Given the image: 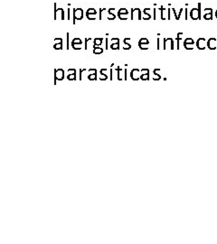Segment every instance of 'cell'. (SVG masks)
<instances>
[{"label":"cell","instance_id":"1","mask_svg":"<svg viewBox=\"0 0 217 244\" xmlns=\"http://www.w3.org/2000/svg\"><path fill=\"white\" fill-rule=\"evenodd\" d=\"M56 3L54 4V20H57V16H60L61 20L65 19V13L62 8H56Z\"/></svg>","mask_w":217,"mask_h":244},{"label":"cell","instance_id":"2","mask_svg":"<svg viewBox=\"0 0 217 244\" xmlns=\"http://www.w3.org/2000/svg\"><path fill=\"white\" fill-rule=\"evenodd\" d=\"M73 25H75V21L76 20H81L83 18V11L81 8H73Z\"/></svg>","mask_w":217,"mask_h":244},{"label":"cell","instance_id":"3","mask_svg":"<svg viewBox=\"0 0 217 244\" xmlns=\"http://www.w3.org/2000/svg\"><path fill=\"white\" fill-rule=\"evenodd\" d=\"M54 71V84H56V81H62L64 79V71L62 69H58Z\"/></svg>","mask_w":217,"mask_h":244},{"label":"cell","instance_id":"4","mask_svg":"<svg viewBox=\"0 0 217 244\" xmlns=\"http://www.w3.org/2000/svg\"><path fill=\"white\" fill-rule=\"evenodd\" d=\"M141 76V73L140 71L138 70V69H133L130 73V78L132 79L133 81H138L139 77Z\"/></svg>","mask_w":217,"mask_h":244},{"label":"cell","instance_id":"5","mask_svg":"<svg viewBox=\"0 0 217 244\" xmlns=\"http://www.w3.org/2000/svg\"><path fill=\"white\" fill-rule=\"evenodd\" d=\"M135 16H138V20L141 19V12H140V9H139V8H132L131 9V16H130V18L132 20H134L135 19Z\"/></svg>","mask_w":217,"mask_h":244},{"label":"cell","instance_id":"6","mask_svg":"<svg viewBox=\"0 0 217 244\" xmlns=\"http://www.w3.org/2000/svg\"><path fill=\"white\" fill-rule=\"evenodd\" d=\"M190 16H191L192 19H194V20L199 19L201 17L200 16V8H198V9H196V8L192 9V11L190 13Z\"/></svg>","mask_w":217,"mask_h":244},{"label":"cell","instance_id":"7","mask_svg":"<svg viewBox=\"0 0 217 244\" xmlns=\"http://www.w3.org/2000/svg\"><path fill=\"white\" fill-rule=\"evenodd\" d=\"M115 8H109L108 10V16H107V19L109 20H114L116 18V16L114 15V14H112V11H114Z\"/></svg>","mask_w":217,"mask_h":244},{"label":"cell","instance_id":"8","mask_svg":"<svg viewBox=\"0 0 217 244\" xmlns=\"http://www.w3.org/2000/svg\"><path fill=\"white\" fill-rule=\"evenodd\" d=\"M149 10H150V8H145V9H144L143 16H142V18H143L144 20H149V19H150V18H151V16H150L149 14L148 13Z\"/></svg>","mask_w":217,"mask_h":244},{"label":"cell","instance_id":"9","mask_svg":"<svg viewBox=\"0 0 217 244\" xmlns=\"http://www.w3.org/2000/svg\"><path fill=\"white\" fill-rule=\"evenodd\" d=\"M130 40V38H125L124 42H123V49L124 50H129L131 48V45L129 44H128V41Z\"/></svg>","mask_w":217,"mask_h":244},{"label":"cell","instance_id":"10","mask_svg":"<svg viewBox=\"0 0 217 244\" xmlns=\"http://www.w3.org/2000/svg\"><path fill=\"white\" fill-rule=\"evenodd\" d=\"M93 53L95 54H100L103 53V49L100 46H94L93 45Z\"/></svg>","mask_w":217,"mask_h":244},{"label":"cell","instance_id":"11","mask_svg":"<svg viewBox=\"0 0 217 244\" xmlns=\"http://www.w3.org/2000/svg\"><path fill=\"white\" fill-rule=\"evenodd\" d=\"M108 71V69H102L101 70V76H100V80L101 81H105V80H107L108 79V76L106 74H104V71Z\"/></svg>","mask_w":217,"mask_h":244},{"label":"cell","instance_id":"12","mask_svg":"<svg viewBox=\"0 0 217 244\" xmlns=\"http://www.w3.org/2000/svg\"><path fill=\"white\" fill-rule=\"evenodd\" d=\"M118 17L120 20H128L129 18V14H121L118 12Z\"/></svg>","mask_w":217,"mask_h":244},{"label":"cell","instance_id":"13","mask_svg":"<svg viewBox=\"0 0 217 244\" xmlns=\"http://www.w3.org/2000/svg\"><path fill=\"white\" fill-rule=\"evenodd\" d=\"M102 44V38H95L94 39V46H100Z\"/></svg>","mask_w":217,"mask_h":244},{"label":"cell","instance_id":"14","mask_svg":"<svg viewBox=\"0 0 217 244\" xmlns=\"http://www.w3.org/2000/svg\"><path fill=\"white\" fill-rule=\"evenodd\" d=\"M88 79L90 81H96L97 80V73L95 74H89L88 75Z\"/></svg>","mask_w":217,"mask_h":244},{"label":"cell","instance_id":"15","mask_svg":"<svg viewBox=\"0 0 217 244\" xmlns=\"http://www.w3.org/2000/svg\"><path fill=\"white\" fill-rule=\"evenodd\" d=\"M86 16L89 20H95L96 19V15H94V14H87Z\"/></svg>","mask_w":217,"mask_h":244},{"label":"cell","instance_id":"16","mask_svg":"<svg viewBox=\"0 0 217 244\" xmlns=\"http://www.w3.org/2000/svg\"><path fill=\"white\" fill-rule=\"evenodd\" d=\"M55 50H62V42H59V44H54L53 45Z\"/></svg>","mask_w":217,"mask_h":244},{"label":"cell","instance_id":"17","mask_svg":"<svg viewBox=\"0 0 217 244\" xmlns=\"http://www.w3.org/2000/svg\"><path fill=\"white\" fill-rule=\"evenodd\" d=\"M67 79L69 81H75L76 80V74H68Z\"/></svg>","mask_w":217,"mask_h":244},{"label":"cell","instance_id":"18","mask_svg":"<svg viewBox=\"0 0 217 244\" xmlns=\"http://www.w3.org/2000/svg\"><path fill=\"white\" fill-rule=\"evenodd\" d=\"M138 46L141 50H146L149 48V44H138Z\"/></svg>","mask_w":217,"mask_h":244},{"label":"cell","instance_id":"19","mask_svg":"<svg viewBox=\"0 0 217 244\" xmlns=\"http://www.w3.org/2000/svg\"><path fill=\"white\" fill-rule=\"evenodd\" d=\"M72 46L74 50H81V45H80V44H72Z\"/></svg>","mask_w":217,"mask_h":244},{"label":"cell","instance_id":"20","mask_svg":"<svg viewBox=\"0 0 217 244\" xmlns=\"http://www.w3.org/2000/svg\"><path fill=\"white\" fill-rule=\"evenodd\" d=\"M110 48L112 50H118L120 49V44H111Z\"/></svg>","mask_w":217,"mask_h":244},{"label":"cell","instance_id":"21","mask_svg":"<svg viewBox=\"0 0 217 244\" xmlns=\"http://www.w3.org/2000/svg\"><path fill=\"white\" fill-rule=\"evenodd\" d=\"M72 44H80V45H82V42L80 38H74L72 42Z\"/></svg>","mask_w":217,"mask_h":244},{"label":"cell","instance_id":"22","mask_svg":"<svg viewBox=\"0 0 217 244\" xmlns=\"http://www.w3.org/2000/svg\"><path fill=\"white\" fill-rule=\"evenodd\" d=\"M140 79H141V80H143V81H148L149 79V73H146V74H141Z\"/></svg>","mask_w":217,"mask_h":244},{"label":"cell","instance_id":"23","mask_svg":"<svg viewBox=\"0 0 217 244\" xmlns=\"http://www.w3.org/2000/svg\"><path fill=\"white\" fill-rule=\"evenodd\" d=\"M87 14H94V15H97V11L94 8H88Z\"/></svg>","mask_w":217,"mask_h":244},{"label":"cell","instance_id":"24","mask_svg":"<svg viewBox=\"0 0 217 244\" xmlns=\"http://www.w3.org/2000/svg\"><path fill=\"white\" fill-rule=\"evenodd\" d=\"M138 44H149V42L148 39H146V38H141L140 40H139Z\"/></svg>","mask_w":217,"mask_h":244},{"label":"cell","instance_id":"25","mask_svg":"<svg viewBox=\"0 0 217 244\" xmlns=\"http://www.w3.org/2000/svg\"><path fill=\"white\" fill-rule=\"evenodd\" d=\"M111 44H120V39L118 38H112L110 41Z\"/></svg>","mask_w":217,"mask_h":244},{"label":"cell","instance_id":"26","mask_svg":"<svg viewBox=\"0 0 217 244\" xmlns=\"http://www.w3.org/2000/svg\"><path fill=\"white\" fill-rule=\"evenodd\" d=\"M68 74H76V70L75 69H69L68 70Z\"/></svg>","mask_w":217,"mask_h":244},{"label":"cell","instance_id":"27","mask_svg":"<svg viewBox=\"0 0 217 244\" xmlns=\"http://www.w3.org/2000/svg\"><path fill=\"white\" fill-rule=\"evenodd\" d=\"M118 13H121V14H129L128 10L126 9V8H120V10H118Z\"/></svg>","mask_w":217,"mask_h":244},{"label":"cell","instance_id":"28","mask_svg":"<svg viewBox=\"0 0 217 244\" xmlns=\"http://www.w3.org/2000/svg\"><path fill=\"white\" fill-rule=\"evenodd\" d=\"M67 19L68 20H70L71 19V8H68V10H67Z\"/></svg>","mask_w":217,"mask_h":244},{"label":"cell","instance_id":"29","mask_svg":"<svg viewBox=\"0 0 217 244\" xmlns=\"http://www.w3.org/2000/svg\"><path fill=\"white\" fill-rule=\"evenodd\" d=\"M59 42H62V38H55L54 39V44H59Z\"/></svg>","mask_w":217,"mask_h":244},{"label":"cell","instance_id":"30","mask_svg":"<svg viewBox=\"0 0 217 244\" xmlns=\"http://www.w3.org/2000/svg\"><path fill=\"white\" fill-rule=\"evenodd\" d=\"M96 69H90L89 70V73H90V74H95L96 73Z\"/></svg>","mask_w":217,"mask_h":244},{"label":"cell","instance_id":"31","mask_svg":"<svg viewBox=\"0 0 217 244\" xmlns=\"http://www.w3.org/2000/svg\"><path fill=\"white\" fill-rule=\"evenodd\" d=\"M140 73L141 74H146V73H149V70L148 69H143L140 71Z\"/></svg>","mask_w":217,"mask_h":244},{"label":"cell","instance_id":"32","mask_svg":"<svg viewBox=\"0 0 217 244\" xmlns=\"http://www.w3.org/2000/svg\"><path fill=\"white\" fill-rule=\"evenodd\" d=\"M216 17H217V11H216Z\"/></svg>","mask_w":217,"mask_h":244}]
</instances>
